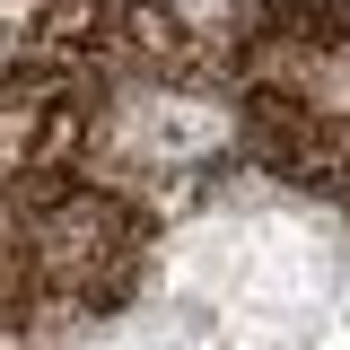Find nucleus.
Listing matches in <instances>:
<instances>
[{
    "mask_svg": "<svg viewBox=\"0 0 350 350\" xmlns=\"http://www.w3.org/2000/svg\"><path fill=\"white\" fill-rule=\"evenodd\" d=\"M219 79L271 167L350 202V0H262Z\"/></svg>",
    "mask_w": 350,
    "mask_h": 350,
    "instance_id": "nucleus-1",
    "label": "nucleus"
}]
</instances>
